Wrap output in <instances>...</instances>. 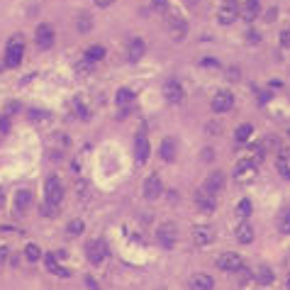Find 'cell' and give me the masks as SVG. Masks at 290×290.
<instances>
[{
  "label": "cell",
  "mask_w": 290,
  "mask_h": 290,
  "mask_svg": "<svg viewBox=\"0 0 290 290\" xmlns=\"http://www.w3.org/2000/svg\"><path fill=\"white\" fill-rule=\"evenodd\" d=\"M22 54H25V39L20 34L10 37L8 47H5V66H20Z\"/></svg>",
  "instance_id": "1"
},
{
  "label": "cell",
  "mask_w": 290,
  "mask_h": 290,
  "mask_svg": "<svg viewBox=\"0 0 290 290\" xmlns=\"http://www.w3.org/2000/svg\"><path fill=\"white\" fill-rule=\"evenodd\" d=\"M256 169H258V164H256L254 159L244 156V159L237 161V166H234V178H237L239 183H249V181L256 178Z\"/></svg>",
  "instance_id": "2"
},
{
  "label": "cell",
  "mask_w": 290,
  "mask_h": 290,
  "mask_svg": "<svg viewBox=\"0 0 290 290\" xmlns=\"http://www.w3.org/2000/svg\"><path fill=\"white\" fill-rule=\"evenodd\" d=\"M156 241H159L164 249H173L176 241H178V227H176V222H164V224L156 229Z\"/></svg>",
  "instance_id": "3"
},
{
  "label": "cell",
  "mask_w": 290,
  "mask_h": 290,
  "mask_svg": "<svg viewBox=\"0 0 290 290\" xmlns=\"http://www.w3.org/2000/svg\"><path fill=\"white\" fill-rule=\"evenodd\" d=\"M217 268H220V271H227V273H237V271L244 268V258H241L239 254H234V251H227V254H222V256L217 258Z\"/></svg>",
  "instance_id": "4"
},
{
  "label": "cell",
  "mask_w": 290,
  "mask_h": 290,
  "mask_svg": "<svg viewBox=\"0 0 290 290\" xmlns=\"http://www.w3.org/2000/svg\"><path fill=\"white\" fill-rule=\"evenodd\" d=\"M193 200H195V207H198L200 212H215V207H217V200H215V195H212V193H207L205 188L195 190Z\"/></svg>",
  "instance_id": "5"
},
{
  "label": "cell",
  "mask_w": 290,
  "mask_h": 290,
  "mask_svg": "<svg viewBox=\"0 0 290 290\" xmlns=\"http://www.w3.org/2000/svg\"><path fill=\"white\" fill-rule=\"evenodd\" d=\"M149 152H152V147H149L147 132H139L136 139H134V159H136L139 164H144V161L149 159Z\"/></svg>",
  "instance_id": "6"
},
{
  "label": "cell",
  "mask_w": 290,
  "mask_h": 290,
  "mask_svg": "<svg viewBox=\"0 0 290 290\" xmlns=\"http://www.w3.org/2000/svg\"><path fill=\"white\" fill-rule=\"evenodd\" d=\"M210 105H212V112H227V110H232V105H234V95H232L229 90H217Z\"/></svg>",
  "instance_id": "7"
},
{
  "label": "cell",
  "mask_w": 290,
  "mask_h": 290,
  "mask_svg": "<svg viewBox=\"0 0 290 290\" xmlns=\"http://www.w3.org/2000/svg\"><path fill=\"white\" fill-rule=\"evenodd\" d=\"M61 200H64V186H61V181H59L56 176H51V178L47 181V203L59 205Z\"/></svg>",
  "instance_id": "8"
},
{
  "label": "cell",
  "mask_w": 290,
  "mask_h": 290,
  "mask_svg": "<svg viewBox=\"0 0 290 290\" xmlns=\"http://www.w3.org/2000/svg\"><path fill=\"white\" fill-rule=\"evenodd\" d=\"M85 254H88V261L98 266V263L105 258V254H107V246H105V241H98V239H93V241H88V244H85Z\"/></svg>",
  "instance_id": "9"
},
{
  "label": "cell",
  "mask_w": 290,
  "mask_h": 290,
  "mask_svg": "<svg viewBox=\"0 0 290 290\" xmlns=\"http://www.w3.org/2000/svg\"><path fill=\"white\" fill-rule=\"evenodd\" d=\"M212 239H215V229H212V227L198 224V227L193 229V241H195V246H207V244H212Z\"/></svg>",
  "instance_id": "10"
},
{
  "label": "cell",
  "mask_w": 290,
  "mask_h": 290,
  "mask_svg": "<svg viewBox=\"0 0 290 290\" xmlns=\"http://www.w3.org/2000/svg\"><path fill=\"white\" fill-rule=\"evenodd\" d=\"M34 39H37L39 49H49L54 44V30H51V25H39L37 32H34Z\"/></svg>",
  "instance_id": "11"
},
{
  "label": "cell",
  "mask_w": 290,
  "mask_h": 290,
  "mask_svg": "<svg viewBox=\"0 0 290 290\" xmlns=\"http://www.w3.org/2000/svg\"><path fill=\"white\" fill-rule=\"evenodd\" d=\"M164 186H161V178L159 176H149L147 181H144V198L147 200H156L161 195Z\"/></svg>",
  "instance_id": "12"
},
{
  "label": "cell",
  "mask_w": 290,
  "mask_h": 290,
  "mask_svg": "<svg viewBox=\"0 0 290 290\" xmlns=\"http://www.w3.org/2000/svg\"><path fill=\"white\" fill-rule=\"evenodd\" d=\"M205 190L217 195L220 190H224V173L222 171H212L207 178H205Z\"/></svg>",
  "instance_id": "13"
},
{
  "label": "cell",
  "mask_w": 290,
  "mask_h": 290,
  "mask_svg": "<svg viewBox=\"0 0 290 290\" xmlns=\"http://www.w3.org/2000/svg\"><path fill=\"white\" fill-rule=\"evenodd\" d=\"M237 15H239V8H237V3H234V0H227V5H222V8H220V15H217V20H220L222 25H232V22L237 20Z\"/></svg>",
  "instance_id": "14"
},
{
  "label": "cell",
  "mask_w": 290,
  "mask_h": 290,
  "mask_svg": "<svg viewBox=\"0 0 290 290\" xmlns=\"http://www.w3.org/2000/svg\"><path fill=\"white\" fill-rule=\"evenodd\" d=\"M169 30H171L173 39H183L188 34V25H186V20L181 15H171L169 17Z\"/></svg>",
  "instance_id": "15"
},
{
  "label": "cell",
  "mask_w": 290,
  "mask_h": 290,
  "mask_svg": "<svg viewBox=\"0 0 290 290\" xmlns=\"http://www.w3.org/2000/svg\"><path fill=\"white\" fill-rule=\"evenodd\" d=\"M239 15H241L246 22H254V20L261 15V0H246L244 8L239 10Z\"/></svg>",
  "instance_id": "16"
},
{
  "label": "cell",
  "mask_w": 290,
  "mask_h": 290,
  "mask_svg": "<svg viewBox=\"0 0 290 290\" xmlns=\"http://www.w3.org/2000/svg\"><path fill=\"white\" fill-rule=\"evenodd\" d=\"M190 290H215V280L207 273H195L190 278Z\"/></svg>",
  "instance_id": "17"
},
{
  "label": "cell",
  "mask_w": 290,
  "mask_h": 290,
  "mask_svg": "<svg viewBox=\"0 0 290 290\" xmlns=\"http://www.w3.org/2000/svg\"><path fill=\"white\" fill-rule=\"evenodd\" d=\"M275 169L283 178L290 181V149H280L278 156H275Z\"/></svg>",
  "instance_id": "18"
},
{
  "label": "cell",
  "mask_w": 290,
  "mask_h": 290,
  "mask_svg": "<svg viewBox=\"0 0 290 290\" xmlns=\"http://www.w3.org/2000/svg\"><path fill=\"white\" fill-rule=\"evenodd\" d=\"M164 95H166L169 102H181V100H183V85H181L178 81H169V83L164 85Z\"/></svg>",
  "instance_id": "19"
},
{
  "label": "cell",
  "mask_w": 290,
  "mask_h": 290,
  "mask_svg": "<svg viewBox=\"0 0 290 290\" xmlns=\"http://www.w3.org/2000/svg\"><path fill=\"white\" fill-rule=\"evenodd\" d=\"M176 149H178L176 139H173V136H166V139L161 141L159 154H161V159H164V161H173V159H176Z\"/></svg>",
  "instance_id": "20"
},
{
  "label": "cell",
  "mask_w": 290,
  "mask_h": 290,
  "mask_svg": "<svg viewBox=\"0 0 290 290\" xmlns=\"http://www.w3.org/2000/svg\"><path fill=\"white\" fill-rule=\"evenodd\" d=\"M234 237H237V241H239V244H251V241H254V227L244 220V222L234 229Z\"/></svg>",
  "instance_id": "21"
},
{
  "label": "cell",
  "mask_w": 290,
  "mask_h": 290,
  "mask_svg": "<svg viewBox=\"0 0 290 290\" xmlns=\"http://www.w3.org/2000/svg\"><path fill=\"white\" fill-rule=\"evenodd\" d=\"M144 51H147L144 42H141V39H132L129 47H127V59H129V61H139V59L144 56Z\"/></svg>",
  "instance_id": "22"
},
{
  "label": "cell",
  "mask_w": 290,
  "mask_h": 290,
  "mask_svg": "<svg viewBox=\"0 0 290 290\" xmlns=\"http://www.w3.org/2000/svg\"><path fill=\"white\" fill-rule=\"evenodd\" d=\"M30 205H32V190H27V188L17 190V195H15V207H17V212L22 215Z\"/></svg>",
  "instance_id": "23"
},
{
  "label": "cell",
  "mask_w": 290,
  "mask_h": 290,
  "mask_svg": "<svg viewBox=\"0 0 290 290\" xmlns=\"http://www.w3.org/2000/svg\"><path fill=\"white\" fill-rule=\"evenodd\" d=\"M85 59L88 61H102L105 59V47L102 44H93V47H88V51H85Z\"/></svg>",
  "instance_id": "24"
},
{
  "label": "cell",
  "mask_w": 290,
  "mask_h": 290,
  "mask_svg": "<svg viewBox=\"0 0 290 290\" xmlns=\"http://www.w3.org/2000/svg\"><path fill=\"white\" fill-rule=\"evenodd\" d=\"M115 100H117V105L124 110V107H129V105H132V100H134V93H132L129 88H122V90H117Z\"/></svg>",
  "instance_id": "25"
},
{
  "label": "cell",
  "mask_w": 290,
  "mask_h": 290,
  "mask_svg": "<svg viewBox=\"0 0 290 290\" xmlns=\"http://www.w3.org/2000/svg\"><path fill=\"white\" fill-rule=\"evenodd\" d=\"M256 283H258V285H271V283H273V271H271L268 266H261V268L256 271Z\"/></svg>",
  "instance_id": "26"
},
{
  "label": "cell",
  "mask_w": 290,
  "mask_h": 290,
  "mask_svg": "<svg viewBox=\"0 0 290 290\" xmlns=\"http://www.w3.org/2000/svg\"><path fill=\"white\" fill-rule=\"evenodd\" d=\"M278 232L280 234H290V207H285L278 217Z\"/></svg>",
  "instance_id": "27"
},
{
  "label": "cell",
  "mask_w": 290,
  "mask_h": 290,
  "mask_svg": "<svg viewBox=\"0 0 290 290\" xmlns=\"http://www.w3.org/2000/svg\"><path fill=\"white\" fill-rule=\"evenodd\" d=\"M47 268H49L54 275H64V278L68 275V271H66V268H61V266L56 263V256H47Z\"/></svg>",
  "instance_id": "28"
},
{
  "label": "cell",
  "mask_w": 290,
  "mask_h": 290,
  "mask_svg": "<svg viewBox=\"0 0 290 290\" xmlns=\"http://www.w3.org/2000/svg\"><path fill=\"white\" fill-rule=\"evenodd\" d=\"M90 25H93V22H90V15L81 13V15H78V20H76V27H78V32H81V34H85V32L90 30Z\"/></svg>",
  "instance_id": "29"
},
{
  "label": "cell",
  "mask_w": 290,
  "mask_h": 290,
  "mask_svg": "<svg viewBox=\"0 0 290 290\" xmlns=\"http://www.w3.org/2000/svg\"><path fill=\"white\" fill-rule=\"evenodd\" d=\"M251 132H254L251 124H239L237 132H234V136H237V141H246V139L251 136Z\"/></svg>",
  "instance_id": "30"
},
{
  "label": "cell",
  "mask_w": 290,
  "mask_h": 290,
  "mask_svg": "<svg viewBox=\"0 0 290 290\" xmlns=\"http://www.w3.org/2000/svg\"><path fill=\"white\" fill-rule=\"evenodd\" d=\"M73 68H76V73H81V76H88V73H93V61L83 59V61H78Z\"/></svg>",
  "instance_id": "31"
},
{
  "label": "cell",
  "mask_w": 290,
  "mask_h": 290,
  "mask_svg": "<svg viewBox=\"0 0 290 290\" xmlns=\"http://www.w3.org/2000/svg\"><path fill=\"white\" fill-rule=\"evenodd\" d=\"M83 229H85L83 220H71V222H68V234H71V237H78V234H83Z\"/></svg>",
  "instance_id": "32"
},
{
  "label": "cell",
  "mask_w": 290,
  "mask_h": 290,
  "mask_svg": "<svg viewBox=\"0 0 290 290\" xmlns=\"http://www.w3.org/2000/svg\"><path fill=\"white\" fill-rule=\"evenodd\" d=\"M237 215H239L241 220H246V217L251 215V200H241V203L237 205Z\"/></svg>",
  "instance_id": "33"
},
{
  "label": "cell",
  "mask_w": 290,
  "mask_h": 290,
  "mask_svg": "<svg viewBox=\"0 0 290 290\" xmlns=\"http://www.w3.org/2000/svg\"><path fill=\"white\" fill-rule=\"evenodd\" d=\"M25 256H27L30 261H37V258L42 256V249H39L37 244H27V246H25Z\"/></svg>",
  "instance_id": "34"
},
{
  "label": "cell",
  "mask_w": 290,
  "mask_h": 290,
  "mask_svg": "<svg viewBox=\"0 0 290 290\" xmlns=\"http://www.w3.org/2000/svg\"><path fill=\"white\" fill-rule=\"evenodd\" d=\"M30 117H32V122H37V124H39V122H42V124H49V122H51V117H49L47 112H39V110H32Z\"/></svg>",
  "instance_id": "35"
},
{
  "label": "cell",
  "mask_w": 290,
  "mask_h": 290,
  "mask_svg": "<svg viewBox=\"0 0 290 290\" xmlns=\"http://www.w3.org/2000/svg\"><path fill=\"white\" fill-rule=\"evenodd\" d=\"M42 215H44V217H56V215H59V205H51V203L42 205Z\"/></svg>",
  "instance_id": "36"
},
{
  "label": "cell",
  "mask_w": 290,
  "mask_h": 290,
  "mask_svg": "<svg viewBox=\"0 0 290 290\" xmlns=\"http://www.w3.org/2000/svg\"><path fill=\"white\" fill-rule=\"evenodd\" d=\"M152 5L156 13H169V0H152Z\"/></svg>",
  "instance_id": "37"
},
{
  "label": "cell",
  "mask_w": 290,
  "mask_h": 290,
  "mask_svg": "<svg viewBox=\"0 0 290 290\" xmlns=\"http://www.w3.org/2000/svg\"><path fill=\"white\" fill-rule=\"evenodd\" d=\"M73 110H76V115H78L81 119H88V117H90L88 107H85V105H81V102H76V105H73Z\"/></svg>",
  "instance_id": "38"
},
{
  "label": "cell",
  "mask_w": 290,
  "mask_h": 290,
  "mask_svg": "<svg viewBox=\"0 0 290 290\" xmlns=\"http://www.w3.org/2000/svg\"><path fill=\"white\" fill-rule=\"evenodd\" d=\"M280 47H283V49H290V27L280 32Z\"/></svg>",
  "instance_id": "39"
},
{
  "label": "cell",
  "mask_w": 290,
  "mask_h": 290,
  "mask_svg": "<svg viewBox=\"0 0 290 290\" xmlns=\"http://www.w3.org/2000/svg\"><path fill=\"white\" fill-rule=\"evenodd\" d=\"M258 39H261V37H258V32H254V30H251V32H246V42H249V44H258Z\"/></svg>",
  "instance_id": "40"
},
{
  "label": "cell",
  "mask_w": 290,
  "mask_h": 290,
  "mask_svg": "<svg viewBox=\"0 0 290 290\" xmlns=\"http://www.w3.org/2000/svg\"><path fill=\"white\" fill-rule=\"evenodd\" d=\"M85 283H88V288H90V290H100V285L95 283V278H93V275H88V278H85Z\"/></svg>",
  "instance_id": "41"
},
{
  "label": "cell",
  "mask_w": 290,
  "mask_h": 290,
  "mask_svg": "<svg viewBox=\"0 0 290 290\" xmlns=\"http://www.w3.org/2000/svg\"><path fill=\"white\" fill-rule=\"evenodd\" d=\"M112 3H115V0H95L98 8H107V5H112Z\"/></svg>",
  "instance_id": "42"
},
{
  "label": "cell",
  "mask_w": 290,
  "mask_h": 290,
  "mask_svg": "<svg viewBox=\"0 0 290 290\" xmlns=\"http://www.w3.org/2000/svg\"><path fill=\"white\" fill-rule=\"evenodd\" d=\"M8 258V246H0V263Z\"/></svg>",
  "instance_id": "43"
},
{
  "label": "cell",
  "mask_w": 290,
  "mask_h": 290,
  "mask_svg": "<svg viewBox=\"0 0 290 290\" xmlns=\"http://www.w3.org/2000/svg\"><path fill=\"white\" fill-rule=\"evenodd\" d=\"M266 20H268V22H273V20H275V8H271V10L266 13Z\"/></svg>",
  "instance_id": "44"
},
{
  "label": "cell",
  "mask_w": 290,
  "mask_h": 290,
  "mask_svg": "<svg viewBox=\"0 0 290 290\" xmlns=\"http://www.w3.org/2000/svg\"><path fill=\"white\" fill-rule=\"evenodd\" d=\"M203 66H217V61H212V59H205V61H203Z\"/></svg>",
  "instance_id": "45"
},
{
  "label": "cell",
  "mask_w": 290,
  "mask_h": 290,
  "mask_svg": "<svg viewBox=\"0 0 290 290\" xmlns=\"http://www.w3.org/2000/svg\"><path fill=\"white\" fill-rule=\"evenodd\" d=\"M3 203H5V195H3V190H0V207H3Z\"/></svg>",
  "instance_id": "46"
},
{
  "label": "cell",
  "mask_w": 290,
  "mask_h": 290,
  "mask_svg": "<svg viewBox=\"0 0 290 290\" xmlns=\"http://www.w3.org/2000/svg\"><path fill=\"white\" fill-rule=\"evenodd\" d=\"M288 288H290V275H288Z\"/></svg>",
  "instance_id": "47"
},
{
  "label": "cell",
  "mask_w": 290,
  "mask_h": 290,
  "mask_svg": "<svg viewBox=\"0 0 290 290\" xmlns=\"http://www.w3.org/2000/svg\"><path fill=\"white\" fill-rule=\"evenodd\" d=\"M288 136H290V129H288Z\"/></svg>",
  "instance_id": "48"
}]
</instances>
